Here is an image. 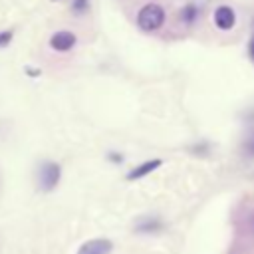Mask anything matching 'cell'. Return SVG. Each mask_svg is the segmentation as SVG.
Returning a JSON list of instances; mask_svg holds the SVG:
<instances>
[{
	"label": "cell",
	"instance_id": "4fadbf2b",
	"mask_svg": "<svg viewBox=\"0 0 254 254\" xmlns=\"http://www.w3.org/2000/svg\"><path fill=\"white\" fill-rule=\"evenodd\" d=\"M26 73H28L30 77H38L42 71H40V69H34V67H26Z\"/></svg>",
	"mask_w": 254,
	"mask_h": 254
},
{
	"label": "cell",
	"instance_id": "9a60e30c",
	"mask_svg": "<svg viewBox=\"0 0 254 254\" xmlns=\"http://www.w3.org/2000/svg\"><path fill=\"white\" fill-rule=\"evenodd\" d=\"M252 224H254V216H252Z\"/></svg>",
	"mask_w": 254,
	"mask_h": 254
},
{
	"label": "cell",
	"instance_id": "8992f818",
	"mask_svg": "<svg viewBox=\"0 0 254 254\" xmlns=\"http://www.w3.org/2000/svg\"><path fill=\"white\" fill-rule=\"evenodd\" d=\"M75 36L67 30H60L56 32L52 38H50V48L56 50V52H69L73 46H75Z\"/></svg>",
	"mask_w": 254,
	"mask_h": 254
},
{
	"label": "cell",
	"instance_id": "8fae6325",
	"mask_svg": "<svg viewBox=\"0 0 254 254\" xmlns=\"http://www.w3.org/2000/svg\"><path fill=\"white\" fill-rule=\"evenodd\" d=\"M12 36H14V34H12L10 30H2V32H0V48L8 46V44L12 42Z\"/></svg>",
	"mask_w": 254,
	"mask_h": 254
},
{
	"label": "cell",
	"instance_id": "7c38bea8",
	"mask_svg": "<svg viewBox=\"0 0 254 254\" xmlns=\"http://www.w3.org/2000/svg\"><path fill=\"white\" fill-rule=\"evenodd\" d=\"M107 157H109V161H111V163H115V165H119V163L123 161V155H121V153H113V151H111Z\"/></svg>",
	"mask_w": 254,
	"mask_h": 254
},
{
	"label": "cell",
	"instance_id": "3957f363",
	"mask_svg": "<svg viewBox=\"0 0 254 254\" xmlns=\"http://www.w3.org/2000/svg\"><path fill=\"white\" fill-rule=\"evenodd\" d=\"M113 250V242L109 238H91L83 242L77 254H109Z\"/></svg>",
	"mask_w": 254,
	"mask_h": 254
},
{
	"label": "cell",
	"instance_id": "7a4b0ae2",
	"mask_svg": "<svg viewBox=\"0 0 254 254\" xmlns=\"http://www.w3.org/2000/svg\"><path fill=\"white\" fill-rule=\"evenodd\" d=\"M62 179V167L56 161H44L38 169V187L44 192H52Z\"/></svg>",
	"mask_w": 254,
	"mask_h": 254
},
{
	"label": "cell",
	"instance_id": "5b68a950",
	"mask_svg": "<svg viewBox=\"0 0 254 254\" xmlns=\"http://www.w3.org/2000/svg\"><path fill=\"white\" fill-rule=\"evenodd\" d=\"M214 24L218 30H232L234 24H236V14L230 6L222 4L214 10Z\"/></svg>",
	"mask_w": 254,
	"mask_h": 254
},
{
	"label": "cell",
	"instance_id": "30bf717a",
	"mask_svg": "<svg viewBox=\"0 0 254 254\" xmlns=\"http://www.w3.org/2000/svg\"><path fill=\"white\" fill-rule=\"evenodd\" d=\"M89 8V0H71V10L75 14H83Z\"/></svg>",
	"mask_w": 254,
	"mask_h": 254
},
{
	"label": "cell",
	"instance_id": "9c48e42d",
	"mask_svg": "<svg viewBox=\"0 0 254 254\" xmlns=\"http://www.w3.org/2000/svg\"><path fill=\"white\" fill-rule=\"evenodd\" d=\"M242 153L248 157H254V131H250L242 143Z\"/></svg>",
	"mask_w": 254,
	"mask_h": 254
},
{
	"label": "cell",
	"instance_id": "2e32d148",
	"mask_svg": "<svg viewBox=\"0 0 254 254\" xmlns=\"http://www.w3.org/2000/svg\"><path fill=\"white\" fill-rule=\"evenodd\" d=\"M52 2H58V0H52Z\"/></svg>",
	"mask_w": 254,
	"mask_h": 254
},
{
	"label": "cell",
	"instance_id": "ba28073f",
	"mask_svg": "<svg viewBox=\"0 0 254 254\" xmlns=\"http://www.w3.org/2000/svg\"><path fill=\"white\" fill-rule=\"evenodd\" d=\"M198 6L196 4H192V2H189V4H185L183 8H181V12H179V20L183 22V24H194L196 20H198Z\"/></svg>",
	"mask_w": 254,
	"mask_h": 254
},
{
	"label": "cell",
	"instance_id": "277c9868",
	"mask_svg": "<svg viewBox=\"0 0 254 254\" xmlns=\"http://www.w3.org/2000/svg\"><path fill=\"white\" fill-rule=\"evenodd\" d=\"M165 228V222L155 216V214H149V216H141L137 222H135V232L137 234H157Z\"/></svg>",
	"mask_w": 254,
	"mask_h": 254
},
{
	"label": "cell",
	"instance_id": "52a82bcc",
	"mask_svg": "<svg viewBox=\"0 0 254 254\" xmlns=\"http://www.w3.org/2000/svg\"><path fill=\"white\" fill-rule=\"evenodd\" d=\"M163 165V161L161 159H149V161H143L141 165H137L135 169H131L129 173H127V181H139V179H143V177H147V175H151L153 171H157L159 167Z\"/></svg>",
	"mask_w": 254,
	"mask_h": 254
},
{
	"label": "cell",
	"instance_id": "6da1fadb",
	"mask_svg": "<svg viewBox=\"0 0 254 254\" xmlns=\"http://www.w3.org/2000/svg\"><path fill=\"white\" fill-rule=\"evenodd\" d=\"M137 24H139V28L145 30V32H155V30H159V28L165 24V10H163V6L155 4V2L145 4V6L137 12Z\"/></svg>",
	"mask_w": 254,
	"mask_h": 254
},
{
	"label": "cell",
	"instance_id": "5bb4252c",
	"mask_svg": "<svg viewBox=\"0 0 254 254\" xmlns=\"http://www.w3.org/2000/svg\"><path fill=\"white\" fill-rule=\"evenodd\" d=\"M248 54H250V58L254 60V36H252V40H250V44H248Z\"/></svg>",
	"mask_w": 254,
	"mask_h": 254
}]
</instances>
